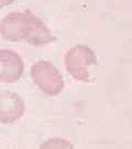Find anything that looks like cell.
Returning <instances> with one entry per match:
<instances>
[{"instance_id": "obj_1", "label": "cell", "mask_w": 132, "mask_h": 149, "mask_svg": "<svg viewBox=\"0 0 132 149\" xmlns=\"http://www.w3.org/2000/svg\"><path fill=\"white\" fill-rule=\"evenodd\" d=\"M97 57L87 45L78 44L70 49L64 57L66 71L72 78L80 82H89L91 78V67L97 65Z\"/></svg>"}, {"instance_id": "obj_2", "label": "cell", "mask_w": 132, "mask_h": 149, "mask_svg": "<svg viewBox=\"0 0 132 149\" xmlns=\"http://www.w3.org/2000/svg\"><path fill=\"white\" fill-rule=\"evenodd\" d=\"M35 14L30 11H14L0 21V36L9 42L28 41L33 29Z\"/></svg>"}, {"instance_id": "obj_3", "label": "cell", "mask_w": 132, "mask_h": 149, "mask_svg": "<svg viewBox=\"0 0 132 149\" xmlns=\"http://www.w3.org/2000/svg\"><path fill=\"white\" fill-rule=\"evenodd\" d=\"M32 81L38 88L49 96H57L64 90V80L60 70L46 60L35 62L30 70Z\"/></svg>"}, {"instance_id": "obj_4", "label": "cell", "mask_w": 132, "mask_h": 149, "mask_svg": "<svg viewBox=\"0 0 132 149\" xmlns=\"http://www.w3.org/2000/svg\"><path fill=\"white\" fill-rule=\"evenodd\" d=\"M25 112V102L19 94L11 91H0V123L13 124Z\"/></svg>"}, {"instance_id": "obj_5", "label": "cell", "mask_w": 132, "mask_h": 149, "mask_svg": "<svg viewBox=\"0 0 132 149\" xmlns=\"http://www.w3.org/2000/svg\"><path fill=\"white\" fill-rule=\"evenodd\" d=\"M0 83H15L21 78L24 72V62L18 52L13 50H0Z\"/></svg>"}, {"instance_id": "obj_6", "label": "cell", "mask_w": 132, "mask_h": 149, "mask_svg": "<svg viewBox=\"0 0 132 149\" xmlns=\"http://www.w3.org/2000/svg\"><path fill=\"white\" fill-rule=\"evenodd\" d=\"M54 41H55V36L52 34L50 28L38 16H35L32 33L27 43L33 47H44Z\"/></svg>"}, {"instance_id": "obj_7", "label": "cell", "mask_w": 132, "mask_h": 149, "mask_svg": "<svg viewBox=\"0 0 132 149\" xmlns=\"http://www.w3.org/2000/svg\"><path fill=\"white\" fill-rule=\"evenodd\" d=\"M72 144L62 138H53L41 145V148H72Z\"/></svg>"}, {"instance_id": "obj_8", "label": "cell", "mask_w": 132, "mask_h": 149, "mask_svg": "<svg viewBox=\"0 0 132 149\" xmlns=\"http://www.w3.org/2000/svg\"><path fill=\"white\" fill-rule=\"evenodd\" d=\"M14 0H5V5L6 6H9V5H11V3H13Z\"/></svg>"}, {"instance_id": "obj_9", "label": "cell", "mask_w": 132, "mask_h": 149, "mask_svg": "<svg viewBox=\"0 0 132 149\" xmlns=\"http://www.w3.org/2000/svg\"><path fill=\"white\" fill-rule=\"evenodd\" d=\"M6 5H5V0H0V10L2 9V7H5Z\"/></svg>"}]
</instances>
